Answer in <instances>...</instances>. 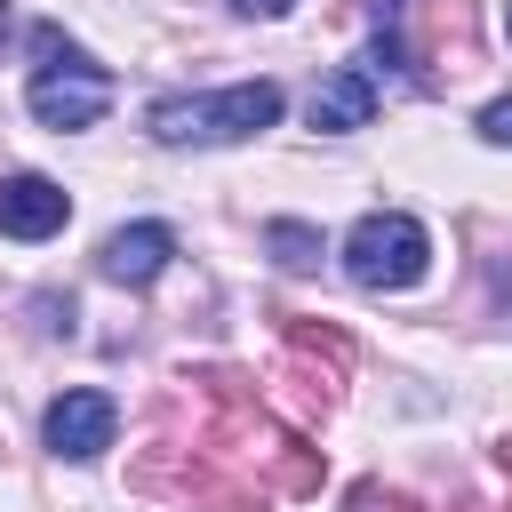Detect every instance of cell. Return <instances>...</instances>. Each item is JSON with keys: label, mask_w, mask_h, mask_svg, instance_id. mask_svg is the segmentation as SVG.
Listing matches in <instances>:
<instances>
[{"label": "cell", "mask_w": 512, "mask_h": 512, "mask_svg": "<svg viewBox=\"0 0 512 512\" xmlns=\"http://www.w3.org/2000/svg\"><path fill=\"white\" fill-rule=\"evenodd\" d=\"M24 104H32V120L40 128H88V120H104V104H112V72L80 48V40H64L56 24H40L32 32V72H24Z\"/></svg>", "instance_id": "obj_1"}, {"label": "cell", "mask_w": 512, "mask_h": 512, "mask_svg": "<svg viewBox=\"0 0 512 512\" xmlns=\"http://www.w3.org/2000/svg\"><path fill=\"white\" fill-rule=\"evenodd\" d=\"M280 120V88L272 80H240V88H216V96H160L144 112V128L160 144H248Z\"/></svg>", "instance_id": "obj_2"}, {"label": "cell", "mask_w": 512, "mask_h": 512, "mask_svg": "<svg viewBox=\"0 0 512 512\" xmlns=\"http://www.w3.org/2000/svg\"><path fill=\"white\" fill-rule=\"evenodd\" d=\"M424 264H432V232L416 216H400V208H376V216H360L344 232V272L360 288H384V296L392 288H416Z\"/></svg>", "instance_id": "obj_3"}, {"label": "cell", "mask_w": 512, "mask_h": 512, "mask_svg": "<svg viewBox=\"0 0 512 512\" xmlns=\"http://www.w3.org/2000/svg\"><path fill=\"white\" fill-rule=\"evenodd\" d=\"M384 88H408L376 48H360L352 64H336V80H320L312 88V128H328V136H344V128H368V112L384 104Z\"/></svg>", "instance_id": "obj_4"}, {"label": "cell", "mask_w": 512, "mask_h": 512, "mask_svg": "<svg viewBox=\"0 0 512 512\" xmlns=\"http://www.w3.org/2000/svg\"><path fill=\"white\" fill-rule=\"evenodd\" d=\"M408 16H416L408 64H448V72H472V56H480V8H472V0H408Z\"/></svg>", "instance_id": "obj_5"}, {"label": "cell", "mask_w": 512, "mask_h": 512, "mask_svg": "<svg viewBox=\"0 0 512 512\" xmlns=\"http://www.w3.org/2000/svg\"><path fill=\"white\" fill-rule=\"evenodd\" d=\"M112 432H120L112 392H64V400H48V416H40V440H48L56 456H72V464L104 456V448H112Z\"/></svg>", "instance_id": "obj_6"}, {"label": "cell", "mask_w": 512, "mask_h": 512, "mask_svg": "<svg viewBox=\"0 0 512 512\" xmlns=\"http://www.w3.org/2000/svg\"><path fill=\"white\" fill-rule=\"evenodd\" d=\"M64 216H72V200H64V184L56 176H8L0 184V232L8 240H48V232H64Z\"/></svg>", "instance_id": "obj_7"}, {"label": "cell", "mask_w": 512, "mask_h": 512, "mask_svg": "<svg viewBox=\"0 0 512 512\" xmlns=\"http://www.w3.org/2000/svg\"><path fill=\"white\" fill-rule=\"evenodd\" d=\"M168 256H176V232H168V224H120V232L96 248V272L120 280V288H144V280L168 272Z\"/></svg>", "instance_id": "obj_8"}, {"label": "cell", "mask_w": 512, "mask_h": 512, "mask_svg": "<svg viewBox=\"0 0 512 512\" xmlns=\"http://www.w3.org/2000/svg\"><path fill=\"white\" fill-rule=\"evenodd\" d=\"M280 336H288V352H304V360H320V368H352V336L336 328V320H304V312H280Z\"/></svg>", "instance_id": "obj_9"}, {"label": "cell", "mask_w": 512, "mask_h": 512, "mask_svg": "<svg viewBox=\"0 0 512 512\" xmlns=\"http://www.w3.org/2000/svg\"><path fill=\"white\" fill-rule=\"evenodd\" d=\"M264 248H272V256H280L288 272H304V264H320V232H312V224H288V216H280V224L264 232Z\"/></svg>", "instance_id": "obj_10"}, {"label": "cell", "mask_w": 512, "mask_h": 512, "mask_svg": "<svg viewBox=\"0 0 512 512\" xmlns=\"http://www.w3.org/2000/svg\"><path fill=\"white\" fill-rule=\"evenodd\" d=\"M32 312H40L48 336H72V296H32Z\"/></svg>", "instance_id": "obj_11"}, {"label": "cell", "mask_w": 512, "mask_h": 512, "mask_svg": "<svg viewBox=\"0 0 512 512\" xmlns=\"http://www.w3.org/2000/svg\"><path fill=\"white\" fill-rule=\"evenodd\" d=\"M480 136H488V144H512V96H496V104L480 112Z\"/></svg>", "instance_id": "obj_12"}, {"label": "cell", "mask_w": 512, "mask_h": 512, "mask_svg": "<svg viewBox=\"0 0 512 512\" xmlns=\"http://www.w3.org/2000/svg\"><path fill=\"white\" fill-rule=\"evenodd\" d=\"M232 8H240V16H288L296 0H232Z\"/></svg>", "instance_id": "obj_13"}, {"label": "cell", "mask_w": 512, "mask_h": 512, "mask_svg": "<svg viewBox=\"0 0 512 512\" xmlns=\"http://www.w3.org/2000/svg\"><path fill=\"white\" fill-rule=\"evenodd\" d=\"M504 32H512V8H504Z\"/></svg>", "instance_id": "obj_14"}, {"label": "cell", "mask_w": 512, "mask_h": 512, "mask_svg": "<svg viewBox=\"0 0 512 512\" xmlns=\"http://www.w3.org/2000/svg\"><path fill=\"white\" fill-rule=\"evenodd\" d=\"M0 16H8V0H0Z\"/></svg>", "instance_id": "obj_15"}, {"label": "cell", "mask_w": 512, "mask_h": 512, "mask_svg": "<svg viewBox=\"0 0 512 512\" xmlns=\"http://www.w3.org/2000/svg\"><path fill=\"white\" fill-rule=\"evenodd\" d=\"M504 512H512V504H504Z\"/></svg>", "instance_id": "obj_16"}]
</instances>
